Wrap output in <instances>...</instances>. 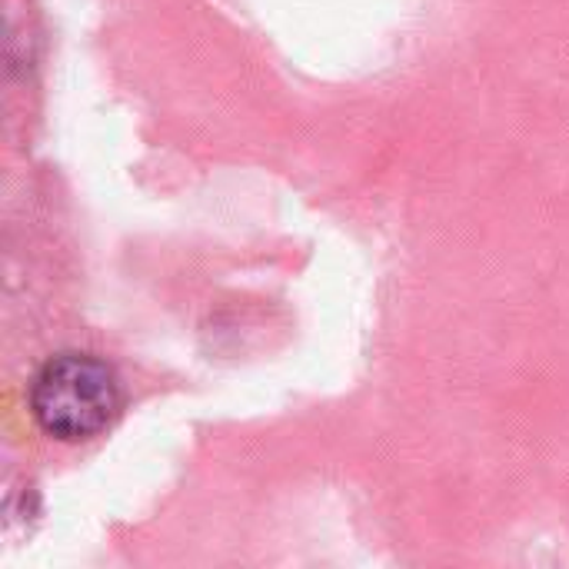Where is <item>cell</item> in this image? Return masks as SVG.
Wrapping results in <instances>:
<instances>
[{"mask_svg":"<svg viewBox=\"0 0 569 569\" xmlns=\"http://www.w3.org/2000/svg\"><path fill=\"white\" fill-rule=\"evenodd\" d=\"M120 403L117 373L100 357L80 350L50 357L30 383V413L37 427L60 443L103 433L117 420Z\"/></svg>","mask_w":569,"mask_h":569,"instance_id":"6da1fadb","label":"cell"}]
</instances>
